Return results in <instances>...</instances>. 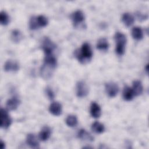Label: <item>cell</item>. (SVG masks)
<instances>
[{"label": "cell", "mask_w": 149, "mask_h": 149, "mask_svg": "<svg viewBox=\"0 0 149 149\" xmlns=\"http://www.w3.org/2000/svg\"><path fill=\"white\" fill-rule=\"evenodd\" d=\"M75 55L77 59L83 63L90 60L93 56V51L90 44L87 42L84 43L80 50L76 51Z\"/></svg>", "instance_id": "cell-1"}, {"label": "cell", "mask_w": 149, "mask_h": 149, "mask_svg": "<svg viewBox=\"0 0 149 149\" xmlns=\"http://www.w3.org/2000/svg\"><path fill=\"white\" fill-rule=\"evenodd\" d=\"M76 94L79 97H86L89 91L88 87L87 84L83 81H80L76 85Z\"/></svg>", "instance_id": "cell-2"}, {"label": "cell", "mask_w": 149, "mask_h": 149, "mask_svg": "<svg viewBox=\"0 0 149 149\" xmlns=\"http://www.w3.org/2000/svg\"><path fill=\"white\" fill-rule=\"evenodd\" d=\"M12 123V120L7 112L1 108V127L3 129L9 127Z\"/></svg>", "instance_id": "cell-3"}, {"label": "cell", "mask_w": 149, "mask_h": 149, "mask_svg": "<svg viewBox=\"0 0 149 149\" xmlns=\"http://www.w3.org/2000/svg\"><path fill=\"white\" fill-rule=\"evenodd\" d=\"M105 91L109 97H114L118 93L119 87L114 82H109L105 84Z\"/></svg>", "instance_id": "cell-4"}, {"label": "cell", "mask_w": 149, "mask_h": 149, "mask_svg": "<svg viewBox=\"0 0 149 149\" xmlns=\"http://www.w3.org/2000/svg\"><path fill=\"white\" fill-rule=\"evenodd\" d=\"M42 47L45 54L47 55L52 54L53 50L55 48V45L48 37H46L43 40Z\"/></svg>", "instance_id": "cell-5"}, {"label": "cell", "mask_w": 149, "mask_h": 149, "mask_svg": "<svg viewBox=\"0 0 149 149\" xmlns=\"http://www.w3.org/2000/svg\"><path fill=\"white\" fill-rule=\"evenodd\" d=\"M49 111L52 115L59 116L62 113V105L58 102H54L50 105Z\"/></svg>", "instance_id": "cell-6"}, {"label": "cell", "mask_w": 149, "mask_h": 149, "mask_svg": "<svg viewBox=\"0 0 149 149\" xmlns=\"http://www.w3.org/2000/svg\"><path fill=\"white\" fill-rule=\"evenodd\" d=\"M115 40L116 42V47H125V44L126 43V37L122 33L117 32L115 35Z\"/></svg>", "instance_id": "cell-7"}, {"label": "cell", "mask_w": 149, "mask_h": 149, "mask_svg": "<svg viewBox=\"0 0 149 149\" xmlns=\"http://www.w3.org/2000/svg\"><path fill=\"white\" fill-rule=\"evenodd\" d=\"M19 69V66L17 62L12 60H8L4 65V70L6 72L17 71Z\"/></svg>", "instance_id": "cell-8"}, {"label": "cell", "mask_w": 149, "mask_h": 149, "mask_svg": "<svg viewBox=\"0 0 149 149\" xmlns=\"http://www.w3.org/2000/svg\"><path fill=\"white\" fill-rule=\"evenodd\" d=\"M72 19L73 23L75 25H77L81 22H83L84 20V15L82 11L78 10L75 11L72 15Z\"/></svg>", "instance_id": "cell-9"}, {"label": "cell", "mask_w": 149, "mask_h": 149, "mask_svg": "<svg viewBox=\"0 0 149 149\" xmlns=\"http://www.w3.org/2000/svg\"><path fill=\"white\" fill-rule=\"evenodd\" d=\"M90 113L93 118H99L101 114V110L100 105L96 102H93L90 106Z\"/></svg>", "instance_id": "cell-10"}, {"label": "cell", "mask_w": 149, "mask_h": 149, "mask_svg": "<svg viewBox=\"0 0 149 149\" xmlns=\"http://www.w3.org/2000/svg\"><path fill=\"white\" fill-rule=\"evenodd\" d=\"M27 144L31 148H38L39 146V143L37 139L34 134L30 133L27 134L26 137Z\"/></svg>", "instance_id": "cell-11"}, {"label": "cell", "mask_w": 149, "mask_h": 149, "mask_svg": "<svg viewBox=\"0 0 149 149\" xmlns=\"http://www.w3.org/2000/svg\"><path fill=\"white\" fill-rule=\"evenodd\" d=\"M44 62L45 65H47L52 68H54L56 65V59L52 54L45 55Z\"/></svg>", "instance_id": "cell-12"}, {"label": "cell", "mask_w": 149, "mask_h": 149, "mask_svg": "<svg viewBox=\"0 0 149 149\" xmlns=\"http://www.w3.org/2000/svg\"><path fill=\"white\" fill-rule=\"evenodd\" d=\"M51 133V132L50 128L48 126H45L41 129V130L39 133V134H38L39 139L41 141H46L50 137Z\"/></svg>", "instance_id": "cell-13"}, {"label": "cell", "mask_w": 149, "mask_h": 149, "mask_svg": "<svg viewBox=\"0 0 149 149\" xmlns=\"http://www.w3.org/2000/svg\"><path fill=\"white\" fill-rule=\"evenodd\" d=\"M19 100L17 98L13 97L7 101L6 107L7 109L9 110H15L17 108L18 105H19Z\"/></svg>", "instance_id": "cell-14"}, {"label": "cell", "mask_w": 149, "mask_h": 149, "mask_svg": "<svg viewBox=\"0 0 149 149\" xmlns=\"http://www.w3.org/2000/svg\"><path fill=\"white\" fill-rule=\"evenodd\" d=\"M122 20L125 25L129 27L133 24L134 18L132 14L129 13H125L122 16Z\"/></svg>", "instance_id": "cell-15"}, {"label": "cell", "mask_w": 149, "mask_h": 149, "mask_svg": "<svg viewBox=\"0 0 149 149\" xmlns=\"http://www.w3.org/2000/svg\"><path fill=\"white\" fill-rule=\"evenodd\" d=\"M134 94L133 90L129 86H126L123 91V97L126 101H130L133 99Z\"/></svg>", "instance_id": "cell-16"}, {"label": "cell", "mask_w": 149, "mask_h": 149, "mask_svg": "<svg viewBox=\"0 0 149 149\" xmlns=\"http://www.w3.org/2000/svg\"><path fill=\"white\" fill-rule=\"evenodd\" d=\"M132 88L134 95H139L143 93V86L139 80H136L133 82Z\"/></svg>", "instance_id": "cell-17"}, {"label": "cell", "mask_w": 149, "mask_h": 149, "mask_svg": "<svg viewBox=\"0 0 149 149\" xmlns=\"http://www.w3.org/2000/svg\"><path fill=\"white\" fill-rule=\"evenodd\" d=\"M132 35L133 38L140 40L143 37V32L142 29L140 27H134L132 30Z\"/></svg>", "instance_id": "cell-18"}, {"label": "cell", "mask_w": 149, "mask_h": 149, "mask_svg": "<svg viewBox=\"0 0 149 149\" xmlns=\"http://www.w3.org/2000/svg\"><path fill=\"white\" fill-rule=\"evenodd\" d=\"M78 136L80 139L83 140H87V141L94 140L93 137L84 129L80 130V131L78 133Z\"/></svg>", "instance_id": "cell-19"}, {"label": "cell", "mask_w": 149, "mask_h": 149, "mask_svg": "<svg viewBox=\"0 0 149 149\" xmlns=\"http://www.w3.org/2000/svg\"><path fill=\"white\" fill-rule=\"evenodd\" d=\"M109 47L108 40L105 38H101L98 40L97 44V48L100 50H107Z\"/></svg>", "instance_id": "cell-20"}, {"label": "cell", "mask_w": 149, "mask_h": 149, "mask_svg": "<svg viewBox=\"0 0 149 149\" xmlns=\"http://www.w3.org/2000/svg\"><path fill=\"white\" fill-rule=\"evenodd\" d=\"M92 130L96 133H102L105 130V127L103 124L99 122H95L92 124Z\"/></svg>", "instance_id": "cell-21"}, {"label": "cell", "mask_w": 149, "mask_h": 149, "mask_svg": "<svg viewBox=\"0 0 149 149\" xmlns=\"http://www.w3.org/2000/svg\"><path fill=\"white\" fill-rule=\"evenodd\" d=\"M66 123L70 127H74L77 124V119L75 115H68L66 119Z\"/></svg>", "instance_id": "cell-22"}, {"label": "cell", "mask_w": 149, "mask_h": 149, "mask_svg": "<svg viewBox=\"0 0 149 149\" xmlns=\"http://www.w3.org/2000/svg\"><path fill=\"white\" fill-rule=\"evenodd\" d=\"M36 20L38 27H45L48 24V20L47 17L43 15H39L36 17Z\"/></svg>", "instance_id": "cell-23"}, {"label": "cell", "mask_w": 149, "mask_h": 149, "mask_svg": "<svg viewBox=\"0 0 149 149\" xmlns=\"http://www.w3.org/2000/svg\"><path fill=\"white\" fill-rule=\"evenodd\" d=\"M9 20V19L8 14L4 11H1L0 13V22L1 24L6 25L8 23Z\"/></svg>", "instance_id": "cell-24"}, {"label": "cell", "mask_w": 149, "mask_h": 149, "mask_svg": "<svg viewBox=\"0 0 149 149\" xmlns=\"http://www.w3.org/2000/svg\"><path fill=\"white\" fill-rule=\"evenodd\" d=\"M11 38L14 42H19L22 38V34L19 30H15L12 32Z\"/></svg>", "instance_id": "cell-25"}, {"label": "cell", "mask_w": 149, "mask_h": 149, "mask_svg": "<svg viewBox=\"0 0 149 149\" xmlns=\"http://www.w3.org/2000/svg\"><path fill=\"white\" fill-rule=\"evenodd\" d=\"M29 27L30 29L31 30H35L37 29L38 27L37 20H36V17H32L29 22Z\"/></svg>", "instance_id": "cell-26"}, {"label": "cell", "mask_w": 149, "mask_h": 149, "mask_svg": "<svg viewBox=\"0 0 149 149\" xmlns=\"http://www.w3.org/2000/svg\"><path fill=\"white\" fill-rule=\"evenodd\" d=\"M45 92H46V94H47L48 97L49 99L52 100V99H53L54 98V97H55L54 93L53 91L51 90V88L50 87H47L46 88V89H45Z\"/></svg>", "instance_id": "cell-27"}, {"label": "cell", "mask_w": 149, "mask_h": 149, "mask_svg": "<svg viewBox=\"0 0 149 149\" xmlns=\"http://www.w3.org/2000/svg\"><path fill=\"white\" fill-rule=\"evenodd\" d=\"M5 148V143H4L2 140H1V149H3V148Z\"/></svg>", "instance_id": "cell-28"}]
</instances>
